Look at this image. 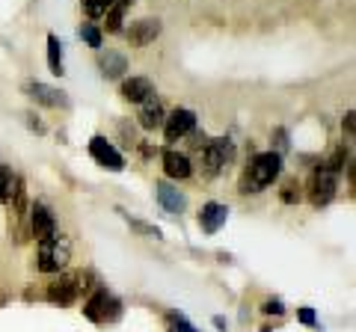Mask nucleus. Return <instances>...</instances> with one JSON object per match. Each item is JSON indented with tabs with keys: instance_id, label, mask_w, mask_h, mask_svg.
Returning <instances> with one entry per match:
<instances>
[{
	"instance_id": "412c9836",
	"label": "nucleus",
	"mask_w": 356,
	"mask_h": 332,
	"mask_svg": "<svg viewBox=\"0 0 356 332\" xmlns=\"http://www.w3.org/2000/svg\"><path fill=\"white\" fill-rule=\"evenodd\" d=\"M280 199L285 205H297L300 199H303V187H300L297 179H285L282 181V190H280Z\"/></svg>"
},
{
	"instance_id": "f03ea898",
	"label": "nucleus",
	"mask_w": 356,
	"mask_h": 332,
	"mask_svg": "<svg viewBox=\"0 0 356 332\" xmlns=\"http://www.w3.org/2000/svg\"><path fill=\"white\" fill-rule=\"evenodd\" d=\"M72 261V243L65 235H54L48 240H39L36 252V270L39 273H60Z\"/></svg>"
},
{
	"instance_id": "6e6552de",
	"label": "nucleus",
	"mask_w": 356,
	"mask_h": 332,
	"mask_svg": "<svg viewBox=\"0 0 356 332\" xmlns=\"http://www.w3.org/2000/svg\"><path fill=\"white\" fill-rule=\"evenodd\" d=\"M89 154H92V160L98 166H104V169H110V172L125 169V158H122V151L107 137H92L89 140Z\"/></svg>"
},
{
	"instance_id": "7c9ffc66",
	"label": "nucleus",
	"mask_w": 356,
	"mask_h": 332,
	"mask_svg": "<svg viewBox=\"0 0 356 332\" xmlns=\"http://www.w3.org/2000/svg\"><path fill=\"white\" fill-rule=\"evenodd\" d=\"M134 3V0H116V6H122V9H128Z\"/></svg>"
},
{
	"instance_id": "c756f323",
	"label": "nucleus",
	"mask_w": 356,
	"mask_h": 332,
	"mask_svg": "<svg viewBox=\"0 0 356 332\" xmlns=\"http://www.w3.org/2000/svg\"><path fill=\"white\" fill-rule=\"evenodd\" d=\"M214 326H217L220 332H229V320L222 317V315H214Z\"/></svg>"
},
{
	"instance_id": "2eb2a0df",
	"label": "nucleus",
	"mask_w": 356,
	"mask_h": 332,
	"mask_svg": "<svg viewBox=\"0 0 356 332\" xmlns=\"http://www.w3.org/2000/svg\"><path fill=\"white\" fill-rule=\"evenodd\" d=\"M98 72L104 81H122L128 74V57L119 51H102L98 53Z\"/></svg>"
},
{
	"instance_id": "f3484780",
	"label": "nucleus",
	"mask_w": 356,
	"mask_h": 332,
	"mask_svg": "<svg viewBox=\"0 0 356 332\" xmlns=\"http://www.w3.org/2000/svg\"><path fill=\"white\" fill-rule=\"evenodd\" d=\"M137 119H140V128L143 131H158V128H163L166 113H163V107L158 101V95H152V98H146V101L140 104Z\"/></svg>"
},
{
	"instance_id": "b1692460",
	"label": "nucleus",
	"mask_w": 356,
	"mask_h": 332,
	"mask_svg": "<svg viewBox=\"0 0 356 332\" xmlns=\"http://www.w3.org/2000/svg\"><path fill=\"white\" fill-rule=\"evenodd\" d=\"M13 184H15L13 169L0 163V202H9V196H13Z\"/></svg>"
},
{
	"instance_id": "5701e85b",
	"label": "nucleus",
	"mask_w": 356,
	"mask_h": 332,
	"mask_svg": "<svg viewBox=\"0 0 356 332\" xmlns=\"http://www.w3.org/2000/svg\"><path fill=\"white\" fill-rule=\"evenodd\" d=\"M104 21H107V33H122V24H125V9H122V6H110L107 9V13H104Z\"/></svg>"
},
{
	"instance_id": "f257e3e1",
	"label": "nucleus",
	"mask_w": 356,
	"mask_h": 332,
	"mask_svg": "<svg viewBox=\"0 0 356 332\" xmlns=\"http://www.w3.org/2000/svg\"><path fill=\"white\" fill-rule=\"evenodd\" d=\"M282 175V154L280 151H259L252 154V160L243 172L241 181V193H259L261 187H270L276 179Z\"/></svg>"
},
{
	"instance_id": "a878e982",
	"label": "nucleus",
	"mask_w": 356,
	"mask_h": 332,
	"mask_svg": "<svg viewBox=\"0 0 356 332\" xmlns=\"http://www.w3.org/2000/svg\"><path fill=\"white\" fill-rule=\"evenodd\" d=\"M297 320L303 326H318V315H315V308H312V306H300L297 308Z\"/></svg>"
},
{
	"instance_id": "aec40b11",
	"label": "nucleus",
	"mask_w": 356,
	"mask_h": 332,
	"mask_svg": "<svg viewBox=\"0 0 356 332\" xmlns=\"http://www.w3.org/2000/svg\"><path fill=\"white\" fill-rule=\"evenodd\" d=\"M81 39L86 42L89 48H95V51H102V45H104V33H102V27H95L92 21H86V24H81Z\"/></svg>"
},
{
	"instance_id": "dca6fc26",
	"label": "nucleus",
	"mask_w": 356,
	"mask_h": 332,
	"mask_svg": "<svg viewBox=\"0 0 356 332\" xmlns=\"http://www.w3.org/2000/svg\"><path fill=\"white\" fill-rule=\"evenodd\" d=\"M122 98H125L128 104H143L146 101V98H152L154 95V83L149 81V77H125V81H122Z\"/></svg>"
},
{
	"instance_id": "0eeeda50",
	"label": "nucleus",
	"mask_w": 356,
	"mask_h": 332,
	"mask_svg": "<svg viewBox=\"0 0 356 332\" xmlns=\"http://www.w3.org/2000/svg\"><path fill=\"white\" fill-rule=\"evenodd\" d=\"M196 131V113L187 107H175L170 116L163 119V134H166V142H178L184 137H191Z\"/></svg>"
},
{
	"instance_id": "f8f14e48",
	"label": "nucleus",
	"mask_w": 356,
	"mask_h": 332,
	"mask_svg": "<svg viewBox=\"0 0 356 332\" xmlns=\"http://www.w3.org/2000/svg\"><path fill=\"white\" fill-rule=\"evenodd\" d=\"M161 163H163L166 179H172V181H184V179H191V175H193V163H191V158H187L184 151L166 149L161 154Z\"/></svg>"
},
{
	"instance_id": "7ed1b4c3",
	"label": "nucleus",
	"mask_w": 356,
	"mask_h": 332,
	"mask_svg": "<svg viewBox=\"0 0 356 332\" xmlns=\"http://www.w3.org/2000/svg\"><path fill=\"white\" fill-rule=\"evenodd\" d=\"M199 154H202V169H205V175H208V179H214V175H220L232 163V158H235V142H232L229 137L208 140L205 149L199 151Z\"/></svg>"
},
{
	"instance_id": "6ab92c4d",
	"label": "nucleus",
	"mask_w": 356,
	"mask_h": 332,
	"mask_svg": "<svg viewBox=\"0 0 356 332\" xmlns=\"http://www.w3.org/2000/svg\"><path fill=\"white\" fill-rule=\"evenodd\" d=\"M163 326H166V332H199L181 312H166L163 315Z\"/></svg>"
},
{
	"instance_id": "423d86ee",
	"label": "nucleus",
	"mask_w": 356,
	"mask_h": 332,
	"mask_svg": "<svg viewBox=\"0 0 356 332\" xmlns=\"http://www.w3.org/2000/svg\"><path fill=\"white\" fill-rule=\"evenodd\" d=\"M83 315L92 320V324H113V320H119V315H122V303L116 300L113 294H107L102 288V291H95L86 300Z\"/></svg>"
},
{
	"instance_id": "1a4fd4ad",
	"label": "nucleus",
	"mask_w": 356,
	"mask_h": 332,
	"mask_svg": "<svg viewBox=\"0 0 356 332\" xmlns=\"http://www.w3.org/2000/svg\"><path fill=\"white\" fill-rule=\"evenodd\" d=\"M154 199H158V205L170 217H181L187 211V196L178 190L175 184H170V181H158V184H154Z\"/></svg>"
},
{
	"instance_id": "4468645a",
	"label": "nucleus",
	"mask_w": 356,
	"mask_h": 332,
	"mask_svg": "<svg viewBox=\"0 0 356 332\" xmlns=\"http://www.w3.org/2000/svg\"><path fill=\"white\" fill-rule=\"evenodd\" d=\"M229 223V208L222 202H205L202 211H199V229L205 235H217V231Z\"/></svg>"
},
{
	"instance_id": "393cba45",
	"label": "nucleus",
	"mask_w": 356,
	"mask_h": 332,
	"mask_svg": "<svg viewBox=\"0 0 356 332\" xmlns=\"http://www.w3.org/2000/svg\"><path fill=\"white\" fill-rule=\"evenodd\" d=\"M261 312H264V315L282 317V315H285V303L280 300V297H270V300H264V303H261Z\"/></svg>"
},
{
	"instance_id": "4be33fe9",
	"label": "nucleus",
	"mask_w": 356,
	"mask_h": 332,
	"mask_svg": "<svg viewBox=\"0 0 356 332\" xmlns=\"http://www.w3.org/2000/svg\"><path fill=\"white\" fill-rule=\"evenodd\" d=\"M122 214V211H119ZM125 217V223L137 231V235H143V238H152V240H161L163 235H161V229L158 226H152V223H143V219H134V217H128V214H122Z\"/></svg>"
},
{
	"instance_id": "9d476101",
	"label": "nucleus",
	"mask_w": 356,
	"mask_h": 332,
	"mask_svg": "<svg viewBox=\"0 0 356 332\" xmlns=\"http://www.w3.org/2000/svg\"><path fill=\"white\" fill-rule=\"evenodd\" d=\"M27 214H30V231L36 240H48V238L57 235V219H54L48 205L36 202V205H30Z\"/></svg>"
},
{
	"instance_id": "bb28decb",
	"label": "nucleus",
	"mask_w": 356,
	"mask_h": 332,
	"mask_svg": "<svg viewBox=\"0 0 356 332\" xmlns=\"http://www.w3.org/2000/svg\"><path fill=\"white\" fill-rule=\"evenodd\" d=\"M24 122H27V128L33 131V134H44V131H48V128H44V122L39 119V116H33V113H24Z\"/></svg>"
},
{
	"instance_id": "20e7f679",
	"label": "nucleus",
	"mask_w": 356,
	"mask_h": 332,
	"mask_svg": "<svg viewBox=\"0 0 356 332\" xmlns=\"http://www.w3.org/2000/svg\"><path fill=\"white\" fill-rule=\"evenodd\" d=\"M336 193H339V175L330 172L327 166L321 163L309 179V202L315 208H327L332 199H336Z\"/></svg>"
},
{
	"instance_id": "ddd939ff",
	"label": "nucleus",
	"mask_w": 356,
	"mask_h": 332,
	"mask_svg": "<svg viewBox=\"0 0 356 332\" xmlns=\"http://www.w3.org/2000/svg\"><path fill=\"white\" fill-rule=\"evenodd\" d=\"M81 276H63L60 282H51L48 285V291H44V297H48L51 303H57V306H69L77 300V294H81Z\"/></svg>"
},
{
	"instance_id": "c85d7f7f",
	"label": "nucleus",
	"mask_w": 356,
	"mask_h": 332,
	"mask_svg": "<svg viewBox=\"0 0 356 332\" xmlns=\"http://www.w3.org/2000/svg\"><path fill=\"white\" fill-rule=\"evenodd\" d=\"M341 128H344V134H348V137L353 140V110H348V113H344V119H341Z\"/></svg>"
},
{
	"instance_id": "39448f33",
	"label": "nucleus",
	"mask_w": 356,
	"mask_h": 332,
	"mask_svg": "<svg viewBox=\"0 0 356 332\" xmlns=\"http://www.w3.org/2000/svg\"><path fill=\"white\" fill-rule=\"evenodd\" d=\"M21 92H24L33 104L48 107V110H69L72 107L69 95L63 90H57V86H51V83H42V81H24Z\"/></svg>"
},
{
	"instance_id": "cd10ccee",
	"label": "nucleus",
	"mask_w": 356,
	"mask_h": 332,
	"mask_svg": "<svg viewBox=\"0 0 356 332\" xmlns=\"http://www.w3.org/2000/svg\"><path fill=\"white\" fill-rule=\"evenodd\" d=\"M273 140H276V149L273 151H288V131H282V128H276L273 131Z\"/></svg>"
},
{
	"instance_id": "a211bd4d",
	"label": "nucleus",
	"mask_w": 356,
	"mask_h": 332,
	"mask_svg": "<svg viewBox=\"0 0 356 332\" xmlns=\"http://www.w3.org/2000/svg\"><path fill=\"white\" fill-rule=\"evenodd\" d=\"M48 69L57 77L65 74V53H63V42L57 39V33H48Z\"/></svg>"
},
{
	"instance_id": "9b49d317",
	"label": "nucleus",
	"mask_w": 356,
	"mask_h": 332,
	"mask_svg": "<svg viewBox=\"0 0 356 332\" xmlns=\"http://www.w3.org/2000/svg\"><path fill=\"white\" fill-rule=\"evenodd\" d=\"M161 30L163 27H161L158 18H140V21H134V24L128 27L125 36H128V42L134 48H146V45H152V42L161 36Z\"/></svg>"
}]
</instances>
